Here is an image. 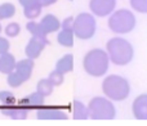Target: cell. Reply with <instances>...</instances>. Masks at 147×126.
Returning a JSON list of instances; mask_svg holds the SVG:
<instances>
[{"label":"cell","mask_w":147,"mask_h":126,"mask_svg":"<svg viewBox=\"0 0 147 126\" xmlns=\"http://www.w3.org/2000/svg\"><path fill=\"white\" fill-rule=\"evenodd\" d=\"M48 78H49V81H51V82L54 85V88H56V86H59V85H62V84H63L65 75L54 68V71H52V72L49 73Z\"/></svg>","instance_id":"obj_25"},{"label":"cell","mask_w":147,"mask_h":126,"mask_svg":"<svg viewBox=\"0 0 147 126\" xmlns=\"http://www.w3.org/2000/svg\"><path fill=\"white\" fill-rule=\"evenodd\" d=\"M0 103H3L4 106L12 107L16 103V97L12 91L8 90H0Z\"/></svg>","instance_id":"obj_23"},{"label":"cell","mask_w":147,"mask_h":126,"mask_svg":"<svg viewBox=\"0 0 147 126\" xmlns=\"http://www.w3.org/2000/svg\"><path fill=\"white\" fill-rule=\"evenodd\" d=\"M16 12V5L12 3H3L0 4V21L1 19H9V18L14 17Z\"/></svg>","instance_id":"obj_22"},{"label":"cell","mask_w":147,"mask_h":126,"mask_svg":"<svg viewBox=\"0 0 147 126\" xmlns=\"http://www.w3.org/2000/svg\"><path fill=\"white\" fill-rule=\"evenodd\" d=\"M44 101H45V97L39 91H35V93L28 94L26 98H23L21 101V106L28 107V108H40L44 106Z\"/></svg>","instance_id":"obj_14"},{"label":"cell","mask_w":147,"mask_h":126,"mask_svg":"<svg viewBox=\"0 0 147 126\" xmlns=\"http://www.w3.org/2000/svg\"><path fill=\"white\" fill-rule=\"evenodd\" d=\"M102 91L112 102H123L130 94V84L123 76L110 75L102 81Z\"/></svg>","instance_id":"obj_3"},{"label":"cell","mask_w":147,"mask_h":126,"mask_svg":"<svg viewBox=\"0 0 147 126\" xmlns=\"http://www.w3.org/2000/svg\"><path fill=\"white\" fill-rule=\"evenodd\" d=\"M41 10H43V7H41L39 3H35V4L23 7V15H25L27 19L32 21V19H36V18L40 17Z\"/></svg>","instance_id":"obj_20"},{"label":"cell","mask_w":147,"mask_h":126,"mask_svg":"<svg viewBox=\"0 0 147 126\" xmlns=\"http://www.w3.org/2000/svg\"><path fill=\"white\" fill-rule=\"evenodd\" d=\"M39 23H40V27L45 35H49V34L57 32V31L61 30V21L53 14H45Z\"/></svg>","instance_id":"obj_12"},{"label":"cell","mask_w":147,"mask_h":126,"mask_svg":"<svg viewBox=\"0 0 147 126\" xmlns=\"http://www.w3.org/2000/svg\"><path fill=\"white\" fill-rule=\"evenodd\" d=\"M72 108V117L74 120H86L89 119V112H88V106L81 103L80 101H74L71 103Z\"/></svg>","instance_id":"obj_18"},{"label":"cell","mask_w":147,"mask_h":126,"mask_svg":"<svg viewBox=\"0 0 147 126\" xmlns=\"http://www.w3.org/2000/svg\"><path fill=\"white\" fill-rule=\"evenodd\" d=\"M88 112L92 120H114L116 117V108L107 97H94L90 99Z\"/></svg>","instance_id":"obj_5"},{"label":"cell","mask_w":147,"mask_h":126,"mask_svg":"<svg viewBox=\"0 0 147 126\" xmlns=\"http://www.w3.org/2000/svg\"><path fill=\"white\" fill-rule=\"evenodd\" d=\"M1 30H3V28H1V25H0V34H1Z\"/></svg>","instance_id":"obj_32"},{"label":"cell","mask_w":147,"mask_h":126,"mask_svg":"<svg viewBox=\"0 0 147 126\" xmlns=\"http://www.w3.org/2000/svg\"><path fill=\"white\" fill-rule=\"evenodd\" d=\"M3 115L9 116L13 120H26L27 119V108L21 107V108H13V106L10 108H4L1 111Z\"/></svg>","instance_id":"obj_19"},{"label":"cell","mask_w":147,"mask_h":126,"mask_svg":"<svg viewBox=\"0 0 147 126\" xmlns=\"http://www.w3.org/2000/svg\"><path fill=\"white\" fill-rule=\"evenodd\" d=\"M56 70L59 71L61 73H63V75L72 72V70H74V56L72 54H65L63 57H61L56 63Z\"/></svg>","instance_id":"obj_17"},{"label":"cell","mask_w":147,"mask_h":126,"mask_svg":"<svg viewBox=\"0 0 147 126\" xmlns=\"http://www.w3.org/2000/svg\"><path fill=\"white\" fill-rule=\"evenodd\" d=\"M9 49H10L9 40L3 38V36H0V54H4V53H7V52H9Z\"/></svg>","instance_id":"obj_28"},{"label":"cell","mask_w":147,"mask_h":126,"mask_svg":"<svg viewBox=\"0 0 147 126\" xmlns=\"http://www.w3.org/2000/svg\"><path fill=\"white\" fill-rule=\"evenodd\" d=\"M74 38H75V34H74L72 27H61L57 35V41L63 48H71L74 46V41H75Z\"/></svg>","instance_id":"obj_13"},{"label":"cell","mask_w":147,"mask_h":126,"mask_svg":"<svg viewBox=\"0 0 147 126\" xmlns=\"http://www.w3.org/2000/svg\"><path fill=\"white\" fill-rule=\"evenodd\" d=\"M110 57L103 49H92L84 56L83 68L89 76L93 77H102L106 75L110 66Z\"/></svg>","instance_id":"obj_2"},{"label":"cell","mask_w":147,"mask_h":126,"mask_svg":"<svg viewBox=\"0 0 147 126\" xmlns=\"http://www.w3.org/2000/svg\"><path fill=\"white\" fill-rule=\"evenodd\" d=\"M4 32H5V35H7L8 38H16V36H18L21 34L20 23H17V22L8 23V25L5 26V28H4Z\"/></svg>","instance_id":"obj_24"},{"label":"cell","mask_w":147,"mask_h":126,"mask_svg":"<svg viewBox=\"0 0 147 126\" xmlns=\"http://www.w3.org/2000/svg\"><path fill=\"white\" fill-rule=\"evenodd\" d=\"M34 67H35L34 59L25 58V59H22V61H18L17 63H16L14 72L26 82V81H28L31 78V76H32Z\"/></svg>","instance_id":"obj_10"},{"label":"cell","mask_w":147,"mask_h":126,"mask_svg":"<svg viewBox=\"0 0 147 126\" xmlns=\"http://www.w3.org/2000/svg\"><path fill=\"white\" fill-rule=\"evenodd\" d=\"M16 57L10 54L9 52L4 54H0V73L3 75H8V73L13 72L16 68Z\"/></svg>","instance_id":"obj_15"},{"label":"cell","mask_w":147,"mask_h":126,"mask_svg":"<svg viewBox=\"0 0 147 126\" xmlns=\"http://www.w3.org/2000/svg\"><path fill=\"white\" fill-rule=\"evenodd\" d=\"M72 30L79 40H89L96 35L97 21L92 13H80L74 18Z\"/></svg>","instance_id":"obj_6"},{"label":"cell","mask_w":147,"mask_h":126,"mask_svg":"<svg viewBox=\"0 0 147 126\" xmlns=\"http://www.w3.org/2000/svg\"><path fill=\"white\" fill-rule=\"evenodd\" d=\"M109 28L115 34L119 35H125L134 30L137 25L136 15L133 14L132 10L129 9H117L110 14L109 18Z\"/></svg>","instance_id":"obj_4"},{"label":"cell","mask_w":147,"mask_h":126,"mask_svg":"<svg viewBox=\"0 0 147 126\" xmlns=\"http://www.w3.org/2000/svg\"><path fill=\"white\" fill-rule=\"evenodd\" d=\"M36 117L39 120H56V121H62V120H67L69 119V115L61 108H56V107H43V108H39L36 112Z\"/></svg>","instance_id":"obj_8"},{"label":"cell","mask_w":147,"mask_h":126,"mask_svg":"<svg viewBox=\"0 0 147 126\" xmlns=\"http://www.w3.org/2000/svg\"><path fill=\"white\" fill-rule=\"evenodd\" d=\"M54 85L49 81V78H41L38 81V85H36V91H39L40 94H43L44 97H49L53 93Z\"/></svg>","instance_id":"obj_21"},{"label":"cell","mask_w":147,"mask_h":126,"mask_svg":"<svg viewBox=\"0 0 147 126\" xmlns=\"http://www.w3.org/2000/svg\"><path fill=\"white\" fill-rule=\"evenodd\" d=\"M130 7L138 13H147V0H130Z\"/></svg>","instance_id":"obj_27"},{"label":"cell","mask_w":147,"mask_h":126,"mask_svg":"<svg viewBox=\"0 0 147 126\" xmlns=\"http://www.w3.org/2000/svg\"><path fill=\"white\" fill-rule=\"evenodd\" d=\"M26 28H27V31L31 34V36H32V38L39 39L40 41L45 43L47 45L49 44V40H48V38H47L48 35H45V34H44V31L41 30V27H40V23L36 22L35 19L27 22V25H26Z\"/></svg>","instance_id":"obj_16"},{"label":"cell","mask_w":147,"mask_h":126,"mask_svg":"<svg viewBox=\"0 0 147 126\" xmlns=\"http://www.w3.org/2000/svg\"><path fill=\"white\" fill-rule=\"evenodd\" d=\"M47 44L40 41L39 39L36 38H31L28 40L27 45L25 48V54L27 58H31V59H36L40 57V54L43 53V50L45 49Z\"/></svg>","instance_id":"obj_11"},{"label":"cell","mask_w":147,"mask_h":126,"mask_svg":"<svg viewBox=\"0 0 147 126\" xmlns=\"http://www.w3.org/2000/svg\"><path fill=\"white\" fill-rule=\"evenodd\" d=\"M106 52L110 57V61L115 66H127L133 61L134 57V49L133 45L124 38H112L107 41Z\"/></svg>","instance_id":"obj_1"},{"label":"cell","mask_w":147,"mask_h":126,"mask_svg":"<svg viewBox=\"0 0 147 126\" xmlns=\"http://www.w3.org/2000/svg\"><path fill=\"white\" fill-rule=\"evenodd\" d=\"M116 0H90L89 9L96 17H107L115 10Z\"/></svg>","instance_id":"obj_7"},{"label":"cell","mask_w":147,"mask_h":126,"mask_svg":"<svg viewBox=\"0 0 147 126\" xmlns=\"http://www.w3.org/2000/svg\"><path fill=\"white\" fill-rule=\"evenodd\" d=\"M57 1H58V0H39V4L44 8V7H49V5H52V4H56Z\"/></svg>","instance_id":"obj_30"},{"label":"cell","mask_w":147,"mask_h":126,"mask_svg":"<svg viewBox=\"0 0 147 126\" xmlns=\"http://www.w3.org/2000/svg\"><path fill=\"white\" fill-rule=\"evenodd\" d=\"M22 7H27V5H31V4H35V3H39V0H18Z\"/></svg>","instance_id":"obj_31"},{"label":"cell","mask_w":147,"mask_h":126,"mask_svg":"<svg viewBox=\"0 0 147 126\" xmlns=\"http://www.w3.org/2000/svg\"><path fill=\"white\" fill-rule=\"evenodd\" d=\"M74 23V17H67L66 19H63V22H61V27H72Z\"/></svg>","instance_id":"obj_29"},{"label":"cell","mask_w":147,"mask_h":126,"mask_svg":"<svg viewBox=\"0 0 147 126\" xmlns=\"http://www.w3.org/2000/svg\"><path fill=\"white\" fill-rule=\"evenodd\" d=\"M7 82H8V85H9L10 88H20L25 81H23L22 78H21L20 76L14 72V71H13V72H10V73H8L7 75Z\"/></svg>","instance_id":"obj_26"},{"label":"cell","mask_w":147,"mask_h":126,"mask_svg":"<svg viewBox=\"0 0 147 126\" xmlns=\"http://www.w3.org/2000/svg\"><path fill=\"white\" fill-rule=\"evenodd\" d=\"M132 112L137 120L147 121V94H140L133 101Z\"/></svg>","instance_id":"obj_9"}]
</instances>
